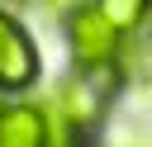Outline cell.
Wrapping results in <instances>:
<instances>
[{"label": "cell", "mask_w": 152, "mask_h": 147, "mask_svg": "<svg viewBox=\"0 0 152 147\" xmlns=\"http://www.w3.org/2000/svg\"><path fill=\"white\" fill-rule=\"evenodd\" d=\"M66 38H71V57L81 71H114L119 76V57H124V33L100 14V5H81L66 19Z\"/></svg>", "instance_id": "6da1fadb"}, {"label": "cell", "mask_w": 152, "mask_h": 147, "mask_svg": "<svg viewBox=\"0 0 152 147\" xmlns=\"http://www.w3.org/2000/svg\"><path fill=\"white\" fill-rule=\"evenodd\" d=\"M104 95H109V71H81V76H71V81L52 95L48 109H52L66 128L86 133V128L100 123V114H104Z\"/></svg>", "instance_id": "7a4b0ae2"}, {"label": "cell", "mask_w": 152, "mask_h": 147, "mask_svg": "<svg viewBox=\"0 0 152 147\" xmlns=\"http://www.w3.org/2000/svg\"><path fill=\"white\" fill-rule=\"evenodd\" d=\"M38 71H43V57L33 47V33L14 14H0V90H28Z\"/></svg>", "instance_id": "3957f363"}, {"label": "cell", "mask_w": 152, "mask_h": 147, "mask_svg": "<svg viewBox=\"0 0 152 147\" xmlns=\"http://www.w3.org/2000/svg\"><path fill=\"white\" fill-rule=\"evenodd\" d=\"M0 147H52V109L14 100L0 114Z\"/></svg>", "instance_id": "277c9868"}, {"label": "cell", "mask_w": 152, "mask_h": 147, "mask_svg": "<svg viewBox=\"0 0 152 147\" xmlns=\"http://www.w3.org/2000/svg\"><path fill=\"white\" fill-rule=\"evenodd\" d=\"M95 5L119 33H138L147 24V14H152V0H95Z\"/></svg>", "instance_id": "5b68a950"}, {"label": "cell", "mask_w": 152, "mask_h": 147, "mask_svg": "<svg viewBox=\"0 0 152 147\" xmlns=\"http://www.w3.org/2000/svg\"><path fill=\"white\" fill-rule=\"evenodd\" d=\"M19 5H24V0H0V14H14Z\"/></svg>", "instance_id": "8992f818"}, {"label": "cell", "mask_w": 152, "mask_h": 147, "mask_svg": "<svg viewBox=\"0 0 152 147\" xmlns=\"http://www.w3.org/2000/svg\"><path fill=\"white\" fill-rule=\"evenodd\" d=\"M0 114H5V100H0Z\"/></svg>", "instance_id": "52a82bcc"}]
</instances>
